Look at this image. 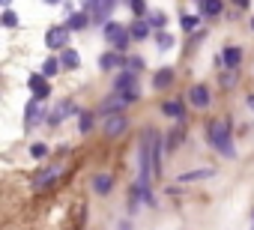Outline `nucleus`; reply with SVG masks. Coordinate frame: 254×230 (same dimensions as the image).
Returning a JSON list of instances; mask_svg holds the SVG:
<instances>
[{"label": "nucleus", "instance_id": "26", "mask_svg": "<svg viewBox=\"0 0 254 230\" xmlns=\"http://www.w3.org/2000/svg\"><path fill=\"white\" fill-rule=\"evenodd\" d=\"M3 24H6V27H15V24H18V15H15L12 9H6V12H3Z\"/></svg>", "mask_w": 254, "mask_h": 230}, {"label": "nucleus", "instance_id": "8", "mask_svg": "<svg viewBox=\"0 0 254 230\" xmlns=\"http://www.w3.org/2000/svg\"><path fill=\"white\" fill-rule=\"evenodd\" d=\"M132 87H135V75L132 72H120L117 75V81H114V90L117 93H132Z\"/></svg>", "mask_w": 254, "mask_h": 230}, {"label": "nucleus", "instance_id": "33", "mask_svg": "<svg viewBox=\"0 0 254 230\" xmlns=\"http://www.w3.org/2000/svg\"><path fill=\"white\" fill-rule=\"evenodd\" d=\"M45 3H51V6H54V3H60V0H45Z\"/></svg>", "mask_w": 254, "mask_h": 230}, {"label": "nucleus", "instance_id": "22", "mask_svg": "<svg viewBox=\"0 0 254 230\" xmlns=\"http://www.w3.org/2000/svg\"><path fill=\"white\" fill-rule=\"evenodd\" d=\"M39 120V102L33 99L30 105H27V123H36Z\"/></svg>", "mask_w": 254, "mask_h": 230}, {"label": "nucleus", "instance_id": "2", "mask_svg": "<svg viewBox=\"0 0 254 230\" xmlns=\"http://www.w3.org/2000/svg\"><path fill=\"white\" fill-rule=\"evenodd\" d=\"M105 39L114 45V48H126L129 45V39H132V33H129V27H123V24H117V21H108L105 24Z\"/></svg>", "mask_w": 254, "mask_h": 230}, {"label": "nucleus", "instance_id": "30", "mask_svg": "<svg viewBox=\"0 0 254 230\" xmlns=\"http://www.w3.org/2000/svg\"><path fill=\"white\" fill-rule=\"evenodd\" d=\"M129 66H132V69H141V66H144V60H141V57H132V60H129Z\"/></svg>", "mask_w": 254, "mask_h": 230}, {"label": "nucleus", "instance_id": "14", "mask_svg": "<svg viewBox=\"0 0 254 230\" xmlns=\"http://www.w3.org/2000/svg\"><path fill=\"white\" fill-rule=\"evenodd\" d=\"M111 182H114V179H111L108 173H99V176H93V191H96V194H108V191H111Z\"/></svg>", "mask_w": 254, "mask_h": 230}, {"label": "nucleus", "instance_id": "19", "mask_svg": "<svg viewBox=\"0 0 254 230\" xmlns=\"http://www.w3.org/2000/svg\"><path fill=\"white\" fill-rule=\"evenodd\" d=\"M60 66H63L60 60H54V57H48V60H45V66H42V75H45V78H54Z\"/></svg>", "mask_w": 254, "mask_h": 230}, {"label": "nucleus", "instance_id": "34", "mask_svg": "<svg viewBox=\"0 0 254 230\" xmlns=\"http://www.w3.org/2000/svg\"><path fill=\"white\" fill-rule=\"evenodd\" d=\"M3 3H9V0H3Z\"/></svg>", "mask_w": 254, "mask_h": 230}, {"label": "nucleus", "instance_id": "15", "mask_svg": "<svg viewBox=\"0 0 254 230\" xmlns=\"http://www.w3.org/2000/svg\"><path fill=\"white\" fill-rule=\"evenodd\" d=\"M159 111L165 114V117H171V120H180V117H183V105H180V102H165Z\"/></svg>", "mask_w": 254, "mask_h": 230}, {"label": "nucleus", "instance_id": "28", "mask_svg": "<svg viewBox=\"0 0 254 230\" xmlns=\"http://www.w3.org/2000/svg\"><path fill=\"white\" fill-rule=\"evenodd\" d=\"M132 9H135V15H138V18H144V12H147V3H144V0H132Z\"/></svg>", "mask_w": 254, "mask_h": 230}, {"label": "nucleus", "instance_id": "32", "mask_svg": "<svg viewBox=\"0 0 254 230\" xmlns=\"http://www.w3.org/2000/svg\"><path fill=\"white\" fill-rule=\"evenodd\" d=\"M248 108H251V111H254V96H248Z\"/></svg>", "mask_w": 254, "mask_h": 230}, {"label": "nucleus", "instance_id": "35", "mask_svg": "<svg viewBox=\"0 0 254 230\" xmlns=\"http://www.w3.org/2000/svg\"><path fill=\"white\" fill-rule=\"evenodd\" d=\"M251 27H254V21H251Z\"/></svg>", "mask_w": 254, "mask_h": 230}, {"label": "nucleus", "instance_id": "24", "mask_svg": "<svg viewBox=\"0 0 254 230\" xmlns=\"http://www.w3.org/2000/svg\"><path fill=\"white\" fill-rule=\"evenodd\" d=\"M69 114H75V105H69V102H63V105H60V111H57V117H54V120H63V117H69Z\"/></svg>", "mask_w": 254, "mask_h": 230}, {"label": "nucleus", "instance_id": "31", "mask_svg": "<svg viewBox=\"0 0 254 230\" xmlns=\"http://www.w3.org/2000/svg\"><path fill=\"white\" fill-rule=\"evenodd\" d=\"M233 3H236L239 9H248V6H251V0H233Z\"/></svg>", "mask_w": 254, "mask_h": 230}, {"label": "nucleus", "instance_id": "6", "mask_svg": "<svg viewBox=\"0 0 254 230\" xmlns=\"http://www.w3.org/2000/svg\"><path fill=\"white\" fill-rule=\"evenodd\" d=\"M30 90H33L36 99H45L48 90H51V87H48V78H45L42 72H39V75H30Z\"/></svg>", "mask_w": 254, "mask_h": 230}, {"label": "nucleus", "instance_id": "9", "mask_svg": "<svg viewBox=\"0 0 254 230\" xmlns=\"http://www.w3.org/2000/svg\"><path fill=\"white\" fill-rule=\"evenodd\" d=\"M189 96H191V105H194V108H206V105H209V90H206V87H200V84H197V87H191V90H189Z\"/></svg>", "mask_w": 254, "mask_h": 230}, {"label": "nucleus", "instance_id": "18", "mask_svg": "<svg viewBox=\"0 0 254 230\" xmlns=\"http://www.w3.org/2000/svg\"><path fill=\"white\" fill-rule=\"evenodd\" d=\"M87 21H90V18H87L84 12H75L66 24H69V30H84V27H87Z\"/></svg>", "mask_w": 254, "mask_h": 230}, {"label": "nucleus", "instance_id": "11", "mask_svg": "<svg viewBox=\"0 0 254 230\" xmlns=\"http://www.w3.org/2000/svg\"><path fill=\"white\" fill-rule=\"evenodd\" d=\"M120 132H126V117H111V120L105 123V135H108V138H117Z\"/></svg>", "mask_w": 254, "mask_h": 230}, {"label": "nucleus", "instance_id": "3", "mask_svg": "<svg viewBox=\"0 0 254 230\" xmlns=\"http://www.w3.org/2000/svg\"><path fill=\"white\" fill-rule=\"evenodd\" d=\"M135 99H138V93H135V90H132V93H117V90H114V96H111L108 102H102V108H99V111H102V114H111V111H117V108H126V105L135 102Z\"/></svg>", "mask_w": 254, "mask_h": 230}, {"label": "nucleus", "instance_id": "21", "mask_svg": "<svg viewBox=\"0 0 254 230\" xmlns=\"http://www.w3.org/2000/svg\"><path fill=\"white\" fill-rule=\"evenodd\" d=\"M197 24H200V18L197 15H183V30H197Z\"/></svg>", "mask_w": 254, "mask_h": 230}, {"label": "nucleus", "instance_id": "1", "mask_svg": "<svg viewBox=\"0 0 254 230\" xmlns=\"http://www.w3.org/2000/svg\"><path fill=\"white\" fill-rule=\"evenodd\" d=\"M206 141L224 156V159H233V144H230V126L224 120H215L206 126Z\"/></svg>", "mask_w": 254, "mask_h": 230}, {"label": "nucleus", "instance_id": "17", "mask_svg": "<svg viewBox=\"0 0 254 230\" xmlns=\"http://www.w3.org/2000/svg\"><path fill=\"white\" fill-rule=\"evenodd\" d=\"M200 9H203V15H221V0H200Z\"/></svg>", "mask_w": 254, "mask_h": 230}, {"label": "nucleus", "instance_id": "4", "mask_svg": "<svg viewBox=\"0 0 254 230\" xmlns=\"http://www.w3.org/2000/svg\"><path fill=\"white\" fill-rule=\"evenodd\" d=\"M87 6H93V21L108 24V15L114 12V0H84Z\"/></svg>", "mask_w": 254, "mask_h": 230}, {"label": "nucleus", "instance_id": "7", "mask_svg": "<svg viewBox=\"0 0 254 230\" xmlns=\"http://www.w3.org/2000/svg\"><path fill=\"white\" fill-rule=\"evenodd\" d=\"M221 63H224L227 69H236V66L242 63V48H236V45L224 48V54H221Z\"/></svg>", "mask_w": 254, "mask_h": 230}, {"label": "nucleus", "instance_id": "25", "mask_svg": "<svg viewBox=\"0 0 254 230\" xmlns=\"http://www.w3.org/2000/svg\"><path fill=\"white\" fill-rule=\"evenodd\" d=\"M93 129V114L87 111V114H81V132H90Z\"/></svg>", "mask_w": 254, "mask_h": 230}, {"label": "nucleus", "instance_id": "27", "mask_svg": "<svg viewBox=\"0 0 254 230\" xmlns=\"http://www.w3.org/2000/svg\"><path fill=\"white\" fill-rule=\"evenodd\" d=\"M165 21H168L165 12H153V15H150V24H153V27H165Z\"/></svg>", "mask_w": 254, "mask_h": 230}, {"label": "nucleus", "instance_id": "16", "mask_svg": "<svg viewBox=\"0 0 254 230\" xmlns=\"http://www.w3.org/2000/svg\"><path fill=\"white\" fill-rule=\"evenodd\" d=\"M60 63H63V69H78L81 66V57H78V51H63V57H60Z\"/></svg>", "mask_w": 254, "mask_h": 230}, {"label": "nucleus", "instance_id": "12", "mask_svg": "<svg viewBox=\"0 0 254 230\" xmlns=\"http://www.w3.org/2000/svg\"><path fill=\"white\" fill-rule=\"evenodd\" d=\"M150 27H153L150 21L138 18V21H135V24L129 27V33H132V39H147V36H150Z\"/></svg>", "mask_w": 254, "mask_h": 230}, {"label": "nucleus", "instance_id": "20", "mask_svg": "<svg viewBox=\"0 0 254 230\" xmlns=\"http://www.w3.org/2000/svg\"><path fill=\"white\" fill-rule=\"evenodd\" d=\"M206 176H212V171H191V173H183L180 176V182H194V179H206Z\"/></svg>", "mask_w": 254, "mask_h": 230}, {"label": "nucleus", "instance_id": "13", "mask_svg": "<svg viewBox=\"0 0 254 230\" xmlns=\"http://www.w3.org/2000/svg\"><path fill=\"white\" fill-rule=\"evenodd\" d=\"M171 81H174V72H171V69H159V72L153 75V90H165Z\"/></svg>", "mask_w": 254, "mask_h": 230}, {"label": "nucleus", "instance_id": "29", "mask_svg": "<svg viewBox=\"0 0 254 230\" xmlns=\"http://www.w3.org/2000/svg\"><path fill=\"white\" fill-rule=\"evenodd\" d=\"M45 153H48V147H45V144H33V147H30V156H36V159H42Z\"/></svg>", "mask_w": 254, "mask_h": 230}, {"label": "nucleus", "instance_id": "10", "mask_svg": "<svg viewBox=\"0 0 254 230\" xmlns=\"http://www.w3.org/2000/svg\"><path fill=\"white\" fill-rule=\"evenodd\" d=\"M123 63H126V60H123L117 51H105V54L99 57V66H102L105 72H108V69H117V66H123Z\"/></svg>", "mask_w": 254, "mask_h": 230}, {"label": "nucleus", "instance_id": "23", "mask_svg": "<svg viewBox=\"0 0 254 230\" xmlns=\"http://www.w3.org/2000/svg\"><path fill=\"white\" fill-rule=\"evenodd\" d=\"M159 48H162V51L174 48V36H171V33H159Z\"/></svg>", "mask_w": 254, "mask_h": 230}, {"label": "nucleus", "instance_id": "5", "mask_svg": "<svg viewBox=\"0 0 254 230\" xmlns=\"http://www.w3.org/2000/svg\"><path fill=\"white\" fill-rule=\"evenodd\" d=\"M66 39H69V24L51 27V30L45 33V45H48V48H63V45H66Z\"/></svg>", "mask_w": 254, "mask_h": 230}]
</instances>
